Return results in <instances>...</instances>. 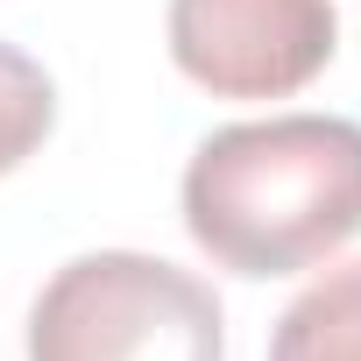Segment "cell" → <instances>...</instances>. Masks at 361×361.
I'll use <instances>...</instances> for the list:
<instances>
[{"label": "cell", "mask_w": 361, "mask_h": 361, "mask_svg": "<svg viewBox=\"0 0 361 361\" xmlns=\"http://www.w3.org/2000/svg\"><path fill=\"white\" fill-rule=\"evenodd\" d=\"M185 227L234 276H298L361 234V121L269 114L206 135L185 163Z\"/></svg>", "instance_id": "1"}, {"label": "cell", "mask_w": 361, "mask_h": 361, "mask_svg": "<svg viewBox=\"0 0 361 361\" xmlns=\"http://www.w3.org/2000/svg\"><path fill=\"white\" fill-rule=\"evenodd\" d=\"M29 361H227V319L192 269L99 248L36 290Z\"/></svg>", "instance_id": "2"}, {"label": "cell", "mask_w": 361, "mask_h": 361, "mask_svg": "<svg viewBox=\"0 0 361 361\" xmlns=\"http://www.w3.org/2000/svg\"><path fill=\"white\" fill-rule=\"evenodd\" d=\"M333 50V0H170V57L213 99H290Z\"/></svg>", "instance_id": "3"}, {"label": "cell", "mask_w": 361, "mask_h": 361, "mask_svg": "<svg viewBox=\"0 0 361 361\" xmlns=\"http://www.w3.org/2000/svg\"><path fill=\"white\" fill-rule=\"evenodd\" d=\"M269 361H361V255L290 298L269 333Z\"/></svg>", "instance_id": "4"}, {"label": "cell", "mask_w": 361, "mask_h": 361, "mask_svg": "<svg viewBox=\"0 0 361 361\" xmlns=\"http://www.w3.org/2000/svg\"><path fill=\"white\" fill-rule=\"evenodd\" d=\"M50 128H57V85H50V71L29 50L0 43V177L22 170L50 142Z\"/></svg>", "instance_id": "5"}]
</instances>
